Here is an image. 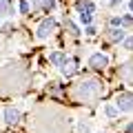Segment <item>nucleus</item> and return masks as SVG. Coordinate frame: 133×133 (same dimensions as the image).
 I'll list each match as a JSON object with an SVG mask.
<instances>
[{"label":"nucleus","instance_id":"nucleus-1","mask_svg":"<svg viewBox=\"0 0 133 133\" xmlns=\"http://www.w3.org/2000/svg\"><path fill=\"white\" fill-rule=\"evenodd\" d=\"M56 18L53 16H47V18H42L40 20V24H38V29H36V36H38V40H47L49 36H51L53 31H56Z\"/></svg>","mask_w":133,"mask_h":133},{"label":"nucleus","instance_id":"nucleus-2","mask_svg":"<svg viewBox=\"0 0 133 133\" xmlns=\"http://www.w3.org/2000/svg\"><path fill=\"white\" fill-rule=\"evenodd\" d=\"M100 82H95V80H84V82H80L78 84V95L80 98H84V100H89V98H95V95L100 93Z\"/></svg>","mask_w":133,"mask_h":133},{"label":"nucleus","instance_id":"nucleus-3","mask_svg":"<svg viewBox=\"0 0 133 133\" xmlns=\"http://www.w3.org/2000/svg\"><path fill=\"white\" fill-rule=\"evenodd\" d=\"M115 109H118V113H129V111H131V93H129V91H124V93H118L115 95Z\"/></svg>","mask_w":133,"mask_h":133},{"label":"nucleus","instance_id":"nucleus-4","mask_svg":"<svg viewBox=\"0 0 133 133\" xmlns=\"http://www.w3.org/2000/svg\"><path fill=\"white\" fill-rule=\"evenodd\" d=\"M89 66L91 69H104V66H109V56L102 51H95L89 56Z\"/></svg>","mask_w":133,"mask_h":133},{"label":"nucleus","instance_id":"nucleus-5","mask_svg":"<svg viewBox=\"0 0 133 133\" xmlns=\"http://www.w3.org/2000/svg\"><path fill=\"white\" fill-rule=\"evenodd\" d=\"M127 36H129L127 29H122V27H111L109 31H107V38H109L111 42H122Z\"/></svg>","mask_w":133,"mask_h":133},{"label":"nucleus","instance_id":"nucleus-6","mask_svg":"<svg viewBox=\"0 0 133 133\" xmlns=\"http://www.w3.org/2000/svg\"><path fill=\"white\" fill-rule=\"evenodd\" d=\"M2 118H5L7 124H18V120H20V109H16V107H7V109L2 111Z\"/></svg>","mask_w":133,"mask_h":133},{"label":"nucleus","instance_id":"nucleus-7","mask_svg":"<svg viewBox=\"0 0 133 133\" xmlns=\"http://www.w3.org/2000/svg\"><path fill=\"white\" fill-rule=\"evenodd\" d=\"M66 60H69V56H66L64 51H53L51 56H49V62H51V64H56V66H60V64H64Z\"/></svg>","mask_w":133,"mask_h":133},{"label":"nucleus","instance_id":"nucleus-8","mask_svg":"<svg viewBox=\"0 0 133 133\" xmlns=\"http://www.w3.org/2000/svg\"><path fill=\"white\" fill-rule=\"evenodd\" d=\"M95 14V2L93 0H80L78 2V14Z\"/></svg>","mask_w":133,"mask_h":133},{"label":"nucleus","instance_id":"nucleus-9","mask_svg":"<svg viewBox=\"0 0 133 133\" xmlns=\"http://www.w3.org/2000/svg\"><path fill=\"white\" fill-rule=\"evenodd\" d=\"M60 71H62V76H66V78H69V76H73V73L78 71V69H76V62H73L71 58H69V60L64 62V64H60Z\"/></svg>","mask_w":133,"mask_h":133},{"label":"nucleus","instance_id":"nucleus-10","mask_svg":"<svg viewBox=\"0 0 133 133\" xmlns=\"http://www.w3.org/2000/svg\"><path fill=\"white\" fill-rule=\"evenodd\" d=\"M78 20H80V22L87 27V24L93 22V14H82V11H80V14H78Z\"/></svg>","mask_w":133,"mask_h":133},{"label":"nucleus","instance_id":"nucleus-11","mask_svg":"<svg viewBox=\"0 0 133 133\" xmlns=\"http://www.w3.org/2000/svg\"><path fill=\"white\" fill-rule=\"evenodd\" d=\"M64 24H66V29H69L73 36H80V27H78L76 22H71V20H64Z\"/></svg>","mask_w":133,"mask_h":133},{"label":"nucleus","instance_id":"nucleus-12","mask_svg":"<svg viewBox=\"0 0 133 133\" xmlns=\"http://www.w3.org/2000/svg\"><path fill=\"white\" fill-rule=\"evenodd\" d=\"M131 14H124L122 16V18H120V27H122V29H129V27H131Z\"/></svg>","mask_w":133,"mask_h":133},{"label":"nucleus","instance_id":"nucleus-13","mask_svg":"<svg viewBox=\"0 0 133 133\" xmlns=\"http://www.w3.org/2000/svg\"><path fill=\"white\" fill-rule=\"evenodd\" d=\"M104 113L109 115V118H115V115H120V113H118V109H115L113 104H107V107H104Z\"/></svg>","mask_w":133,"mask_h":133},{"label":"nucleus","instance_id":"nucleus-14","mask_svg":"<svg viewBox=\"0 0 133 133\" xmlns=\"http://www.w3.org/2000/svg\"><path fill=\"white\" fill-rule=\"evenodd\" d=\"M9 11V0H0V20H2V16Z\"/></svg>","mask_w":133,"mask_h":133},{"label":"nucleus","instance_id":"nucleus-15","mask_svg":"<svg viewBox=\"0 0 133 133\" xmlns=\"http://www.w3.org/2000/svg\"><path fill=\"white\" fill-rule=\"evenodd\" d=\"M40 7H42V9H47V11H51L53 7H56V0H42V5H40Z\"/></svg>","mask_w":133,"mask_h":133},{"label":"nucleus","instance_id":"nucleus-16","mask_svg":"<svg viewBox=\"0 0 133 133\" xmlns=\"http://www.w3.org/2000/svg\"><path fill=\"white\" fill-rule=\"evenodd\" d=\"M18 11H20V14H29V2H27V0H20Z\"/></svg>","mask_w":133,"mask_h":133},{"label":"nucleus","instance_id":"nucleus-17","mask_svg":"<svg viewBox=\"0 0 133 133\" xmlns=\"http://www.w3.org/2000/svg\"><path fill=\"white\" fill-rule=\"evenodd\" d=\"M84 33H87V36H95V33H98V29H95L93 24H87V27H84Z\"/></svg>","mask_w":133,"mask_h":133},{"label":"nucleus","instance_id":"nucleus-18","mask_svg":"<svg viewBox=\"0 0 133 133\" xmlns=\"http://www.w3.org/2000/svg\"><path fill=\"white\" fill-rule=\"evenodd\" d=\"M122 42H124V49H131V47H133V40H131V36H127V38H124Z\"/></svg>","mask_w":133,"mask_h":133},{"label":"nucleus","instance_id":"nucleus-19","mask_svg":"<svg viewBox=\"0 0 133 133\" xmlns=\"http://www.w3.org/2000/svg\"><path fill=\"white\" fill-rule=\"evenodd\" d=\"M111 27H120V16H113L111 18Z\"/></svg>","mask_w":133,"mask_h":133},{"label":"nucleus","instance_id":"nucleus-20","mask_svg":"<svg viewBox=\"0 0 133 133\" xmlns=\"http://www.w3.org/2000/svg\"><path fill=\"white\" fill-rule=\"evenodd\" d=\"M78 129H80V131H84V133H87V131H89V124H87V122H80V127H78Z\"/></svg>","mask_w":133,"mask_h":133},{"label":"nucleus","instance_id":"nucleus-21","mask_svg":"<svg viewBox=\"0 0 133 133\" xmlns=\"http://www.w3.org/2000/svg\"><path fill=\"white\" fill-rule=\"evenodd\" d=\"M42 5V0H31V7H40Z\"/></svg>","mask_w":133,"mask_h":133},{"label":"nucleus","instance_id":"nucleus-22","mask_svg":"<svg viewBox=\"0 0 133 133\" xmlns=\"http://www.w3.org/2000/svg\"><path fill=\"white\" fill-rule=\"evenodd\" d=\"M109 2H111V5L115 7V5H120V2H122V0H109Z\"/></svg>","mask_w":133,"mask_h":133}]
</instances>
